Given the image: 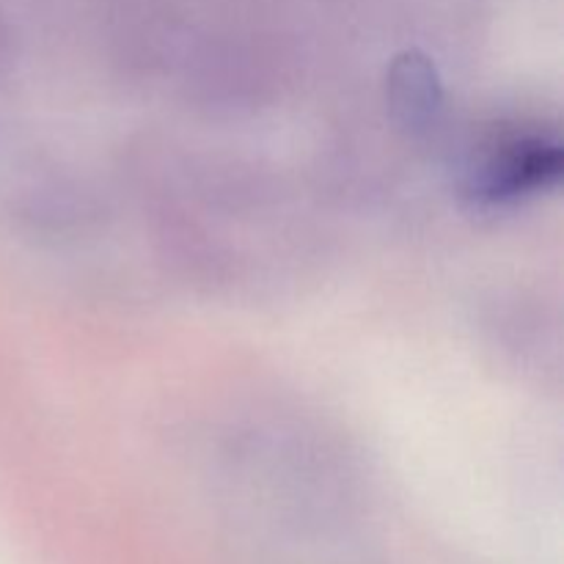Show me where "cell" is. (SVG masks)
Returning a JSON list of instances; mask_svg holds the SVG:
<instances>
[{"label": "cell", "mask_w": 564, "mask_h": 564, "mask_svg": "<svg viewBox=\"0 0 564 564\" xmlns=\"http://www.w3.org/2000/svg\"><path fill=\"white\" fill-rule=\"evenodd\" d=\"M562 176V149L549 138L501 141L471 171V191L482 202H512L545 191Z\"/></svg>", "instance_id": "1"}]
</instances>
